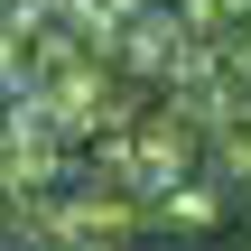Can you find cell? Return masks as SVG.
Listing matches in <instances>:
<instances>
[]
</instances>
